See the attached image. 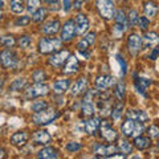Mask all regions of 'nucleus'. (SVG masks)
Wrapping results in <instances>:
<instances>
[{"mask_svg":"<svg viewBox=\"0 0 159 159\" xmlns=\"http://www.w3.org/2000/svg\"><path fill=\"white\" fill-rule=\"evenodd\" d=\"M60 117V113L53 107H47L44 110H40L36 111L32 116V121L34 122V125H39V126H43V125H48L53 121Z\"/></svg>","mask_w":159,"mask_h":159,"instance_id":"nucleus-1","label":"nucleus"},{"mask_svg":"<svg viewBox=\"0 0 159 159\" xmlns=\"http://www.w3.org/2000/svg\"><path fill=\"white\" fill-rule=\"evenodd\" d=\"M143 130H145L143 122L134 121V119L129 118V117H126L125 122H123L121 126V131L123 134V137H126V138H130V137L135 138L138 135H141Z\"/></svg>","mask_w":159,"mask_h":159,"instance_id":"nucleus-2","label":"nucleus"},{"mask_svg":"<svg viewBox=\"0 0 159 159\" xmlns=\"http://www.w3.org/2000/svg\"><path fill=\"white\" fill-rule=\"evenodd\" d=\"M62 45V40L57 37H44L39 41V52L41 54H49L60 51Z\"/></svg>","mask_w":159,"mask_h":159,"instance_id":"nucleus-3","label":"nucleus"},{"mask_svg":"<svg viewBox=\"0 0 159 159\" xmlns=\"http://www.w3.org/2000/svg\"><path fill=\"white\" fill-rule=\"evenodd\" d=\"M118 147L116 145H103V143H96L93 146V154L98 158H109V157H114V154H117Z\"/></svg>","mask_w":159,"mask_h":159,"instance_id":"nucleus-4","label":"nucleus"},{"mask_svg":"<svg viewBox=\"0 0 159 159\" xmlns=\"http://www.w3.org/2000/svg\"><path fill=\"white\" fill-rule=\"evenodd\" d=\"M97 8H98L99 15H101L103 19L110 20L114 17L116 8H114L113 0H97Z\"/></svg>","mask_w":159,"mask_h":159,"instance_id":"nucleus-5","label":"nucleus"},{"mask_svg":"<svg viewBox=\"0 0 159 159\" xmlns=\"http://www.w3.org/2000/svg\"><path fill=\"white\" fill-rule=\"evenodd\" d=\"M47 94H49V86L43 82H36L34 85L29 86L25 90V97L28 99L43 97V96H47Z\"/></svg>","mask_w":159,"mask_h":159,"instance_id":"nucleus-6","label":"nucleus"},{"mask_svg":"<svg viewBox=\"0 0 159 159\" xmlns=\"http://www.w3.org/2000/svg\"><path fill=\"white\" fill-rule=\"evenodd\" d=\"M0 61H2V65L6 69H15L19 62V58L16 53L12 52L11 49H6V51L0 53Z\"/></svg>","mask_w":159,"mask_h":159,"instance_id":"nucleus-7","label":"nucleus"},{"mask_svg":"<svg viewBox=\"0 0 159 159\" xmlns=\"http://www.w3.org/2000/svg\"><path fill=\"white\" fill-rule=\"evenodd\" d=\"M99 131H101V137L105 139L106 142L113 143L118 139V133L117 130H114L113 126L110 125V122L103 121L101 122V126H99Z\"/></svg>","mask_w":159,"mask_h":159,"instance_id":"nucleus-8","label":"nucleus"},{"mask_svg":"<svg viewBox=\"0 0 159 159\" xmlns=\"http://www.w3.org/2000/svg\"><path fill=\"white\" fill-rule=\"evenodd\" d=\"M76 23H74V20L69 19L66 20L65 23H64V27L61 28V40L64 43H68L73 40L74 34H76Z\"/></svg>","mask_w":159,"mask_h":159,"instance_id":"nucleus-9","label":"nucleus"},{"mask_svg":"<svg viewBox=\"0 0 159 159\" xmlns=\"http://www.w3.org/2000/svg\"><path fill=\"white\" fill-rule=\"evenodd\" d=\"M69 52L68 51H57L56 53H53L51 57H49V64L54 68H61L64 64L66 62V60L69 58Z\"/></svg>","mask_w":159,"mask_h":159,"instance_id":"nucleus-10","label":"nucleus"},{"mask_svg":"<svg viewBox=\"0 0 159 159\" xmlns=\"http://www.w3.org/2000/svg\"><path fill=\"white\" fill-rule=\"evenodd\" d=\"M74 23H76L77 34H85L88 32L89 27H90L89 19L86 17V15H84V13H78L76 16V19H74Z\"/></svg>","mask_w":159,"mask_h":159,"instance_id":"nucleus-11","label":"nucleus"},{"mask_svg":"<svg viewBox=\"0 0 159 159\" xmlns=\"http://www.w3.org/2000/svg\"><path fill=\"white\" fill-rule=\"evenodd\" d=\"M127 45H129V49H130V52L133 54H137L142 49L143 40L138 33H131L130 36H129V40H127Z\"/></svg>","mask_w":159,"mask_h":159,"instance_id":"nucleus-12","label":"nucleus"},{"mask_svg":"<svg viewBox=\"0 0 159 159\" xmlns=\"http://www.w3.org/2000/svg\"><path fill=\"white\" fill-rule=\"evenodd\" d=\"M60 28H61V23H60V20L54 19V20H51V21L45 23L41 28V32L44 34H48V36H53V34H56Z\"/></svg>","mask_w":159,"mask_h":159,"instance_id":"nucleus-13","label":"nucleus"},{"mask_svg":"<svg viewBox=\"0 0 159 159\" xmlns=\"http://www.w3.org/2000/svg\"><path fill=\"white\" fill-rule=\"evenodd\" d=\"M86 90H88V80L85 77H81L72 85L70 94L72 96H80L82 93H86Z\"/></svg>","mask_w":159,"mask_h":159,"instance_id":"nucleus-14","label":"nucleus"},{"mask_svg":"<svg viewBox=\"0 0 159 159\" xmlns=\"http://www.w3.org/2000/svg\"><path fill=\"white\" fill-rule=\"evenodd\" d=\"M114 81H116V80H114V77L106 76V74H102V76L97 77V80H96V86H97L98 90L105 92L106 89H109V88L113 85Z\"/></svg>","mask_w":159,"mask_h":159,"instance_id":"nucleus-15","label":"nucleus"},{"mask_svg":"<svg viewBox=\"0 0 159 159\" xmlns=\"http://www.w3.org/2000/svg\"><path fill=\"white\" fill-rule=\"evenodd\" d=\"M99 126H101V119H99V117H89L88 121H85V125H84V127H85V133L88 134H94L97 130H99Z\"/></svg>","mask_w":159,"mask_h":159,"instance_id":"nucleus-16","label":"nucleus"},{"mask_svg":"<svg viewBox=\"0 0 159 159\" xmlns=\"http://www.w3.org/2000/svg\"><path fill=\"white\" fill-rule=\"evenodd\" d=\"M51 134H49L47 130H39L34 131V134L32 135V141L36 143V145H47V143L51 142Z\"/></svg>","mask_w":159,"mask_h":159,"instance_id":"nucleus-17","label":"nucleus"},{"mask_svg":"<svg viewBox=\"0 0 159 159\" xmlns=\"http://www.w3.org/2000/svg\"><path fill=\"white\" fill-rule=\"evenodd\" d=\"M28 139H29L28 131H24V130L17 131L11 137V143L13 146H24L28 142Z\"/></svg>","mask_w":159,"mask_h":159,"instance_id":"nucleus-18","label":"nucleus"},{"mask_svg":"<svg viewBox=\"0 0 159 159\" xmlns=\"http://www.w3.org/2000/svg\"><path fill=\"white\" fill-rule=\"evenodd\" d=\"M78 60L76 56H69V58L66 60L65 62V66H64L62 72L65 74H73L78 70Z\"/></svg>","mask_w":159,"mask_h":159,"instance_id":"nucleus-19","label":"nucleus"},{"mask_svg":"<svg viewBox=\"0 0 159 159\" xmlns=\"http://www.w3.org/2000/svg\"><path fill=\"white\" fill-rule=\"evenodd\" d=\"M142 40L145 48H151L159 43V34L157 32H146Z\"/></svg>","mask_w":159,"mask_h":159,"instance_id":"nucleus-20","label":"nucleus"},{"mask_svg":"<svg viewBox=\"0 0 159 159\" xmlns=\"http://www.w3.org/2000/svg\"><path fill=\"white\" fill-rule=\"evenodd\" d=\"M126 117L134 119V121H138V122H145L148 119V116L146 114V111L143 110H137V109H131V110H127L126 111Z\"/></svg>","mask_w":159,"mask_h":159,"instance_id":"nucleus-21","label":"nucleus"},{"mask_svg":"<svg viewBox=\"0 0 159 159\" xmlns=\"http://www.w3.org/2000/svg\"><path fill=\"white\" fill-rule=\"evenodd\" d=\"M69 86H70V80H57L53 84V92L56 94H64Z\"/></svg>","mask_w":159,"mask_h":159,"instance_id":"nucleus-22","label":"nucleus"},{"mask_svg":"<svg viewBox=\"0 0 159 159\" xmlns=\"http://www.w3.org/2000/svg\"><path fill=\"white\" fill-rule=\"evenodd\" d=\"M134 146H135L138 150H146V148L150 147L151 145V139L150 137H142V135H138L134 138Z\"/></svg>","mask_w":159,"mask_h":159,"instance_id":"nucleus-23","label":"nucleus"},{"mask_svg":"<svg viewBox=\"0 0 159 159\" xmlns=\"http://www.w3.org/2000/svg\"><path fill=\"white\" fill-rule=\"evenodd\" d=\"M94 110H96V107H94V103L93 101H88V99H82V106H81V114L82 117H92L94 114Z\"/></svg>","mask_w":159,"mask_h":159,"instance_id":"nucleus-24","label":"nucleus"},{"mask_svg":"<svg viewBox=\"0 0 159 159\" xmlns=\"http://www.w3.org/2000/svg\"><path fill=\"white\" fill-rule=\"evenodd\" d=\"M39 158H43V159H56L58 158V151L53 147H44L41 151L37 154Z\"/></svg>","mask_w":159,"mask_h":159,"instance_id":"nucleus-25","label":"nucleus"},{"mask_svg":"<svg viewBox=\"0 0 159 159\" xmlns=\"http://www.w3.org/2000/svg\"><path fill=\"white\" fill-rule=\"evenodd\" d=\"M134 84H135V89L137 90L141 93V94H143L145 96L146 94V89H147V86L151 84V80H147V78H134Z\"/></svg>","mask_w":159,"mask_h":159,"instance_id":"nucleus-26","label":"nucleus"},{"mask_svg":"<svg viewBox=\"0 0 159 159\" xmlns=\"http://www.w3.org/2000/svg\"><path fill=\"white\" fill-rule=\"evenodd\" d=\"M98 109H99V114H101L102 117H107V116H110L111 114V107H110V103L107 102V99L99 98Z\"/></svg>","mask_w":159,"mask_h":159,"instance_id":"nucleus-27","label":"nucleus"},{"mask_svg":"<svg viewBox=\"0 0 159 159\" xmlns=\"http://www.w3.org/2000/svg\"><path fill=\"white\" fill-rule=\"evenodd\" d=\"M143 11H145V15L148 17L155 16V13L158 11V6L154 2H147L145 3V7H143Z\"/></svg>","mask_w":159,"mask_h":159,"instance_id":"nucleus-28","label":"nucleus"},{"mask_svg":"<svg viewBox=\"0 0 159 159\" xmlns=\"http://www.w3.org/2000/svg\"><path fill=\"white\" fill-rule=\"evenodd\" d=\"M9 7H11V11L13 13H21L25 8L24 7V0H11Z\"/></svg>","mask_w":159,"mask_h":159,"instance_id":"nucleus-29","label":"nucleus"},{"mask_svg":"<svg viewBox=\"0 0 159 159\" xmlns=\"http://www.w3.org/2000/svg\"><path fill=\"white\" fill-rule=\"evenodd\" d=\"M114 93H116V96H117V98L119 99V101H123L125 94H126V85H125V82H122V81L117 82Z\"/></svg>","mask_w":159,"mask_h":159,"instance_id":"nucleus-30","label":"nucleus"},{"mask_svg":"<svg viewBox=\"0 0 159 159\" xmlns=\"http://www.w3.org/2000/svg\"><path fill=\"white\" fill-rule=\"evenodd\" d=\"M118 148L121 150L125 155H129V154L133 152V145L129 141H126V139H121L119 141V145H118Z\"/></svg>","mask_w":159,"mask_h":159,"instance_id":"nucleus-31","label":"nucleus"},{"mask_svg":"<svg viewBox=\"0 0 159 159\" xmlns=\"http://www.w3.org/2000/svg\"><path fill=\"white\" fill-rule=\"evenodd\" d=\"M47 13H48L47 8H41V7H40L36 12L32 13V20H33L34 23H40V21H43V20L47 17Z\"/></svg>","mask_w":159,"mask_h":159,"instance_id":"nucleus-32","label":"nucleus"},{"mask_svg":"<svg viewBox=\"0 0 159 159\" xmlns=\"http://www.w3.org/2000/svg\"><path fill=\"white\" fill-rule=\"evenodd\" d=\"M114 17H116V23L122 24V25H125L126 28H129L127 27V24H129L127 17H126V15H125V12H123L122 9H117L116 13H114Z\"/></svg>","mask_w":159,"mask_h":159,"instance_id":"nucleus-33","label":"nucleus"},{"mask_svg":"<svg viewBox=\"0 0 159 159\" xmlns=\"http://www.w3.org/2000/svg\"><path fill=\"white\" fill-rule=\"evenodd\" d=\"M0 44L6 48H12L16 44V40L12 34H7V36H2L0 37Z\"/></svg>","mask_w":159,"mask_h":159,"instance_id":"nucleus-34","label":"nucleus"},{"mask_svg":"<svg viewBox=\"0 0 159 159\" xmlns=\"http://www.w3.org/2000/svg\"><path fill=\"white\" fill-rule=\"evenodd\" d=\"M27 86V80L25 78H17L11 84V90L13 92H17V90H21Z\"/></svg>","mask_w":159,"mask_h":159,"instance_id":"nucleus-35","label":"nucleus"},{"mask_svg":"<svg viewBox=\"0 0 159 159\" xmlns=\"http://www.w3.org/2000/svg\"><path fill=\"white\" fill-rule=\"evenodd\" d=\"M41 0H27V9L29 13H34L40 8Z\"/></svg>","mask_w":159,"mask_h":159,"instance_id":"nucleus-36","label":"nucleus"},{"mask_svg":"<svg viewBox=\"0 0 159 159\" xmlns=\"http://www.w3.org/2000/svg\"><path fill=\"white\" fill-rule=\"evenodd\" d=\"M17 44H19V47L21 48V49H27L31 47V44H32V40L29 36H27V34H24V36H21L19 40H17Z\"/></svg>","mask_w":159,"mask_h":159,"instance_id":"nucleus-37","label":"nucleus"},{"mask_svg":"<svg viewBox=\"0 0 159 159\" xmlns=\"http://www.w3.org/2000/svg\"><path fill=\"white\" fill-rule=\"evenodd\" d=\"M122 110H123V107H122V103H118L117 106H114L111 109V118H113V121H119V118H121V114H122Z\"/></svg>","mask_w":159,"mask_h":159,"instance_id":"nucleus-38","label":"nucleus"},{"mask_svg":"<svg viewBox=\"0 0 159 159\" xmlns=\"http://www.w3.org/2000/svg\"><path fill=\"white\" fill-rule=\"evenodd\" d=\"M127 19H129V24L130 25H137L138 24V20H139V17H138V12L135 11V9H131L130 12H129V16H127Z\"/></svg>","mask_w":159,"mask_h":159,"instance_id":"nucleus-39","label":"nucleus"},{"mask_svg":"<svg viewBox=\"0 0 159 159\" xmlns=\"http://www.w3.org/2000/svg\"><path fill=\"white\" fill-rule=\"evenodd\" d=\"M32 78H33L34 82H43V81H45L47 74H45L44 70H36L32 74Z\"/></svg>","mask_w":159,"mask_h":159,"instance_id":"nucleus-40","label":"nucleus"},{"mask_svg":"<svg viewBox=\"0 0 159 159\" xmlns=\"http://www.w3.org/2000/svg\"><path fill=\"white\" fill-rule=\"evenodd\" d=\"M48 107V103L45 101H34L32 103V110L36 113V111H40V110H44V109Z\"/></svg>","mask_w":159,"mask_h":159,"instance_id":"nucleus-41","label":"nucleus"},{"mask_svg":"<svg viewBox=\"0 0 159 159\" xmlns=\"http://www.w3.org/2000/svg\"><path fill=\"white\" fill-rule=\"evenodd\" d=\"M81 143H78V142H69L68 145H66V150L69 152H77L81 150Z\"/></svg>","mask_w":159,"mask_h":159,"instance_id":"nucleus-42","label":"nucleus"},{"mask_svg":"<svg viewBox=\"0 0 159 159\" xmlns=\"http://www.w3.org/2000/svg\"><path fill=\"white\" fill-rule=\"evenodd\" d=\"M31 17L29 16H20L16 21H15V24H16L17 27H25V25H28L29 23H31Z\"/></svg>","mask_w":159,"mask_h":159,"instance_id":"nucleus-43","label":"nucleus"},{"mask_svg":"<svg viewBox=\"0 0 159 159\" xmlns=\"http://www.w3.org/2000/svg\"><path fill=\"white\" fill-rule=\"evenodd\" d=\"M125 31H126V27L125 25L116 23V25H114V31H113L114 32V36H116V37H121Z\"/></svg>","mask_w":159,"mask_h":159,"instance_id":"nucleus-44","label":"nucleus"},{"mask_svg":"<svg viewBox=\"0 0 159 159\" xmlns=\"http://www.w3.org/2000/svg\"><path fill=\"white\" fill-rule=\"evenodd\" d=\"M138 24H139V27H141V29L146 31L148 28V25H150V20H148V17H146V16H141L138 20Z\"/></svg>","mask_w":159,"mask_h":159,"instance_id":"nucleus-45","label":"nucleus"},{"mask_svg":"<svg viewBox=\"0 0 159 159\" xmlns=\"http://www.w3.org/2000/svg\"><path fill=\"white\" fill-rule=\"evenodd\" d=\"M89 45H90V44H89V41H88V40H86L85 37H84V39L81 40V41H80V43L77 44V49H78L80 52H84V51H86V49L89 48Z\"/></svg>","mask_w":159,"mask_h":159,"instance_id":"nucleus-46","label":"nucleus"},{"mask_svg":"<svg viewBox=\"0 0 159 159\" xmlns=\"http://www.w3.org/2000/svg\"><path fill=\"white\" fill-rule=\"evenodd\" d=\"M117 61L119 62V65H121V69H122V76H123V74L126 73V70H127V65H126L125 60L122 58L121 54H118V56H117Z\"/></svg>","mask_w":159,"mask_h":159,"instance_id":"nucleus-47","label":"nucleus"},{"mask_svg":"<svg viewBox=\"0 0 159 159\" xmlns=\"http://www.w3.org/2000/svg\"><path fill=\"white\" fill-rule=\"evenodd\" d=\"M147 133H148V135H150L151 138L159 137V129L157 126H150L148 127V130H147Z\"/></svg>","mask_w":159,"mask_h":159,"instance_id":"nucleus-48","label":"nucleus"},{"mask_svg":"<svg viewBox=\"0 0 159 159\" xmlns=\"http://www.w3.org/2000/svg\"><path fill=\"white\" fill-rule=\"evenodd\" d=\"M85 39H86L88 41H89V44H90V45H93V44L96 43V33H94V32L88 33L86 36H85Z\"/></svg>","mask_w":159,"mask_h":159,"instance_id":"nucleus-49","label":"nucleus"},{"mask_svg":"<svg viewBox=\"0 0 159 159\" xmlns=\"http://www.w3.org/2000/svg\"><path fill=\"white\" fill-rule=\"evenodd\" d=\"M62 8H64V11H65V12L70 11V8H72V0H62Z\"/></svg>","mask_w":159,"mask_h":159,"instance_id":"nucleus-50","label":"nucleus"},{"mask_svg":"<svg viewBox=\"0 0 159 159\" xmlns=\"http://www.w3.org/2000/svg\"><path fill=\"white\" fill-rule=\"evenodd\" d=\"M158 54H159V48H155V49H154V51L151 52L150 56H148V58H150V60H157Z\"/></svg>","mask_w":159,"mask_h":159,"instance_id":"nucleus-51","label":"nucleus"},{"mask_svg":"<svg viewBox=\"0 0 159 159\" xmlns=\"http://www.w3.org/2000/svg\"><path fill=\"white\" fill-rule=\"evenodd\" d=\"M85 3V0H74V8H81V4Z\"/></svg>","mask_w":159,"mask_h":159,"instance_id":"nucleus-52","label":"nucleus"},{"mask_svg":"<svg viewBox=\"0 0 159 159\" xmlns=\"http://www.w3.org/2000/svg\"><path fill=\"white\" fill-rule=\"evenodd\" d=\"M43 2H45L47 4H51V6H53V4L58 3V0H43Z\"/></svg>","mask_w":159,"mask_h":159,"instance_id":"nucleus-53","label":"nucleus"},{"mask_svg":"<svg viewBox=\"0 0 159 159\" xmlns=\"http://www.w3.org/2000/svg\"><path fill=\"white\" fill-rule=\"evenodd\" d=\"M3 86H4V80H3L2 77H0V92L3 90Z\"/></svg>","mask_w":159,"mask_h":159,"instance_id":"nucleus-54","label":"nucleus"},{"mask_svg":"<svg viewBox=\"0 0 159 159\" xmlns=\"http://www.w3.org/2000/svg\"><path fill=\"white\" fill-rule=\"evenodd\" d=\"M4 157V150L3 148H0V158H3Z\"/></svg>","mask_w":159,"mask_h":159,"instance_id":"nucleus-55","label":"nucleus"},{"mask_svg":"<svg viewBox=\"0 0 159 159\" xmlns=\"http://www.w3.org/2000/svg\"><path fill=\"white\" fill-rule=\"evenodd\" d=\"M2 17H3V12L0 11V20H2Z\"/></svg>","mask_w":159,"mask_h":159,"instance_id":"nucleus-56","label":"nucleus"}]
</instances>
